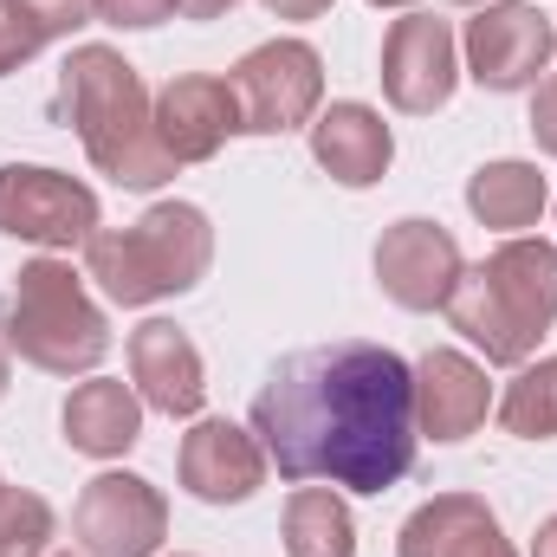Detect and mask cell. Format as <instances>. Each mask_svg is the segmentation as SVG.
I'll return each mask as SVG.
<instances>
[{
  "label": "cell",
  "mask_w": 557,
  "mask_h": 557,
  "mask_svg": "<svg viewBox=\"0 0 557 557\" xmlns=\"http://www.w3.org/2000/svg\"><path fill=\"white\" fill-rule=\"evenodd\" d=\"M253 434L292 486L389 493L416 467V370L363 337L292 350L253 396Z\"/></svg>",
  "instance_id": "cell-1"
},
{
  "label": "cell",
  "mask_w": 557,
  "mask_h": 557,
  "mask_svg": "<svg viewBox=\"0 0 557 557\" xmlns=\"http://www.w3.org/2000/svg\"><path fill=\"white\" fill-rule=\"evenodd\" d=\"M59 117L78 131L91 169L117 188H162L175 175L169 149L156 143V98L117 46H72L59 72Z\"/></svg>",
  "instance_id": "cell-2"
},
{
  "label": "cell",
  "mask_w": 557,
  "mask_h": 557,
  "mask_svg": "<svg viewBox=\"0 0 557 557\" xmlns=\"http://www.w3.org/2000/svg\"><path fill=\"white\" fill-rule=\"evenodd\" d=\"M454 331L486 350V363H532L539 337L557 324V247L552 240H499L480 267H467L447 298Z\"/></svg>",
  "instance_id": "cell-3"
},
{
  "label": "cell",
  "mask_w": 557,
  "mask_h": 557,
  "mask_svg": "<svg viewBox=\"0 0 557 557\" xmlns=\"http://www.w3.org/2000/svg\"><path fill=\"white\" fill-rule=\"evenodd\" d=\"M214 267V227L195 201H156L131 227H98L85 240V278L124 311L195 292Z\"/></svg>",
  "instance_id": "cell-4"
},
{
  "label": "cell",
  "mask_w": 557,
  "mask_h": 557,
  "mask_svg": "<svg viewBox=\"0 0 557 557\" xmlns=\"http://www.w3.org/2000/svg\"><path fill=\"white\" fill-rule=\"evenodd\" d=\"M0 344L7 357L46 370V376H85L104 363L111 350V324L91 305L85 278L72 273V260H33L20 267L13 285L0 292Z\"/></svg>",
  "instance_id": "cell-5"
},
{
  "label": "cell",
  "mask_w": 557,
  "mask_h": 557,
  "mask_svg": "<svg viewBox=\"0 0 557 557\" xmlns=\"http://www.w3.org/2000/svg\"><path fill=\"white\" fill-rule=\"evenodd\" d=\"M234 98H240V137H285L311 131L324 104V59L305 39H267L234 65Z\"/></svg>",
  "instance_id": "cell-6"
},
{
  "label": "cell",
  "mask_w": 557,
  "mask_h": 557,
  "mask_svg": "<svg viewBox=\"0 0 557 557\" xmlns=\"http://www.w3.org/2000/svg\"><path fill=\"white\" fill-rule=\"evenodd\" d=\"M0 234L33 247H85L98 234V195L46 162H7L0 169Z\"/></svg>",
  "instance_id": "cell-7"
},
{
  "label": "cell",
  "mask_w": 557,
  "mask_h": 557,
  "mask_svg": "<svg viewBox=\"0 0 557 557\" xmlns=\"http://www.w3.org/2000/svg\"><path fill=\"white\" fill-rule=\"evenodd\" d=\"M467 78L480 91H525L552 72L557 59V26L552 13L525 7V0H486L467 20Z\"/></svg>",
  "instance_id": "cell-8"
},
{
  "label": "cell",
  "mask_w": 557,
  "mask_h": 557,
  "mask_svg": "<svg viewBox=\"0 0 557 557\" xmlns=\"http://www.w3.org/2000/svg\"><path fill=\"white\" fill-rule=\"evenodd\" d=\"M72 539L85 557H156L169 539V499L143 473H98L72 506Z\"/></svg>",
  "instance_id": "cell-9"
},
{
  "label": "cell",
  "mask_w": 557,
  "mask_h": 557,
  "mask_svg": "<svg viewBox=\"0 0 557 557\" xmlns=\"http://www.w3.org/2000/svg\"><path fill=\"white\" fill-rule=\"evenodd\" d=\"M460 85L454 59V26L434 13H403L383 39V98L403 117H434Z\"/></svg>",
  "instance_id": "cell-10"
},
{
  "label": "cell",
  "mask_w": 557,
  "mask_h": 557,
  "mask_svg": "<svg viewBox=\"0 0 557 557\" xmlns=\"http://www.w3.org/2000/svg\"><path fill=\"white\" fill-rule=\"evenodd\" d=\"M460 273H467L460 240H454L441 221L409 214V221H396V227L376 240V278H383V292H389L403 311H447Z\"/></svg>",
  "instance_id": "cell-11"
},
{
  "label": "cell",
  "mask_w": 557,
  "mask_h": 557,
  "mask_svg": "<svg viewBox=\"0 0 557 557\" xmlns=\"http://www.w3.org/2000/svg\"><path fill=\"white\" fill-rule=\"evenodd\" d=\"M182 486L201 499V506H240V499H253L260 486H267V447H260V434L253 428H240V421H195L188 434H182Z\"/></svg>",
  "instance_id": "cell-12"
},
{
  "label": "cell",
  "mask_w": 557,
  "mask_h": 557,
  "mask_svg": "<svg viewBox=\"0 0 557 557\" xmlns=\"http://www.w3.org/2000/svg\"><path fill=\"white\" fill-rule=\"evenodd\" d=\"M240 137V98L227 78L214 72H182L156 91V143L169 149V162H208L221 156V143Z\"/></svg>",
  "instance_id": "cell-13"
},
{
  "label": "cell",
  "mask_w": 557,
  "mask_h": 557,
  "mask_svg": "<svg viewBox=\"0 0 557 557\" xmlns=\"http://www.w3.org/2000/svg\"><path fill=\"white\" fill-rule=\"evenodd\" d=\"M131 383H137L143 409H156V416H169V421L201 416V403H208L201 350H195V337H188L182 324H169V318H149V324L131 331Z\"/></svg>",
  "instance_id": "cell-14"
},
{
  "label": "cell",
  "mask_w": 557,
  "mask_h": 557,
  "mask_svg": "<svg viewBox=\"0 0 557 557\" xmlns=\"http://www.w3.org/2000/svg\"><path fill=\"white\" fill-rule=\"evenodd\" d=\"M396 557H519L480 493H434L409 512Z\"/></svg>",
  "instance_id": "cell-15"
},
{
  "label": "cell",
  "mask_w": 557,
  "mask_h": 557,
  "mask_svg": "<svg viewBox=\"0 0 557 557\" xmlns=\"http://www.w3.org/2000/svg\"><path fill=\"white\" fill-rule=\"evenodd\" d=\"M493 409V383L460 350H428L416 363V434L428 441H467Z\"/></svg>",
  "instance_id": "cell-16"
},
{
  "label": "cell",
  "mask_w": 557,
  "mask_h": 557,
  "mask_svg": "<svg viewBox=\"0 0 557 557\" xmlns=\"http://www.w3.org/2000/svg\"><path fill=\"white\" fill-rule=\"evenodd\" d=\"M311 156H318V169H324L331 182H344V188H370V182L389 175V162H396V137H389L383 111L344 98V104H331V111L311 117Z\"/></svg>",
  "instance_id": "cell-17"
},
{
  "label": "cell",
  "mask_w": 557,
  "mask_h": 557,
  "mask_svg": "<svg viewBox=\"0 0 557 557\" xmlns=\"http://www.w3.org/2000/svg\"><path fill=\"white\" fill-rule=\"evenodd\" d=\"M65 441L91 460H117L143 441V396L117 376H91L65 396Z\"/></svg>",
  "instance_id": "cell-18"
},
{
  "label": "cell",
  "mask_w": 557,
  "mask_h": 557,
  "mask_svg": "<svg viewBox=\"0 0 557 557\" xmlns=\"http://www.w3.org/2000/svg\"><path fill=\"white\" fill-rule=\"evenodd\" d=\"M545 201H552V188H545L539 162H519V156L486 162V169H473V182H467V208H473V221L493 227V234H525V227H539Z\"/></svg>",
  "instance_id": "cell-19"
},
{
  "label": "cell",
  "mask_w": 557,
  "mask_h": 557,
  "mask_svg": "<svg viewBox=\"0 0 557 557\" xmlns=\"http://www.w3.org/2000/svg\"><path fill=\"white\" fill-rule=\"evenodd\" d=\"M285 557H357V525L337 486H298L285 499Z\"/></svg>",
  "instance_id": "cell-20"
},
{
  "label": "cell",
  "mask_w": 557,
  "mask_h": 557,
  "mask_svg": "<svg viewBox=\"0 0 557 557\" xmlns=\"http://www.w3.org/2000/svg\"><path fill=\"white\" fill-rule=\"evenodd\" d=\"M499 421L519 441H557V357L519 363V376L499 396Z\"/></svg>",
  "instance_id": "cell-21"
},
{
  "label": "cell",
  "mask_w": 557,
  "mask_h": 557,
  "mask_svg": "<svg viewBox=\"0 0 557 557\" xmlns=\"http://www.w3.org/2000/svg\"><path fill=\"white\" fill-rule=\"evenodd\" d=\"M52 506L26 486H0V557H46Z\"/></svg>",
  "instance_id": "cell-22"
},
{
  "label": "cell",
  "mask_w": 557,
  "mask_h": 557,
  "mask_svg": "<svg viewBox=\"0 0 557 557\" xmlns=\"http://www.w3.org/2000/svg\"><path fill=\"white\" fill-rule=\"evenodd\" d=\"M39 39H72L85 20H98V0H7Z\"/></svg>",
  "instance_id": "cell-23"
},
{
  "label": "cell",
  "mask_w": 557,
  "mask_h": 557,
  "mask_svg": "<svg viewBox=\"0 0 557 557\" xmlns=\"http://www.w3.org/2000/svg\"><path fill=\"white\" fill-rule=\"evenodd\" d=\"M175 13V0H98V20L117 26V33H149Z\"/></svg>",
  "instance_id": "cell-24"
},
{
  "label": "cell",
  "mask_w": 557,
  "mask_h": 557,
  "mask_svg": "<svg viewBox=\"0 0 557 557\" xmlns=\"http://www.w3.org/2000/svg\"><path fill=\"white\" fill-rule=\"evenodd\" d=\"M39 46H46V39H39V33H33V26H26V20L0 0V78H7V72H20Z\"/></svg>",
  "instance_id": "cell-25"
},
{
  "label": "cell",
  "mask_w": 557,
  "mask_h": 557,
  "mask_svg": "<svg viewBox=\"0 0 557 557\" xmlns=\"http://www.w3.org/2000/svg\"><path fill=\"white\" fill-rule=\"evenodd\" d=\"M532 143L557 156V72L552 78H539V98H532Z\"/></svg>",
  "instance_id": "cell-26"
},
{
  "label": "cell",
  "mask_w": 557,
  "mask_h": 557,
  "mask_svg": "<svg viewBox=\"0 0 557 557\" xmlns=\"http://www.w3.org/2000/svg\"><path fill=\"white\" fill-rule=\"evenodd\" d=\"M273 20H318V13H331V0H260Z\"/></svg>",
  "instance_id": "cell-27"
},
{
  "label": "cell",
  "mask_w": 557,
  "mask_h": 557,
  "mask_svg": "<svg viewBox=\"0 0 557 557\" xmlns=\"http://www.w3.org/2000/svg\"><path fill=\"white\" fill-rule=\"evenodd\" d=\"M240 0H175V13L182 20H221V13H234Z\"/></svg>",
  "instance_id": "cell-28"
},
{
  "label": "cell",
  "mask_w": 557,
  "mask_h": 557,
  "mask_svg": "<svg viewBox=\"0 0 557 557\" xmlns=\"http://www.w3.org/2000/svg\"><path fill=\"white\" fill-rule=\"evenodd\" d=\"M532 557H557V512L539 525V539H532Z\"/></svg>",
  "instance_id": "cell-29"
},
{
  "label": "cell",
  "mask_w": 557,
  "mask_h": 557,
  "mask_svg": "<svg viewBox=\"0 0 557 557\" xmlns=\"http://www.w3.org/2000/svg\"><path fill=\"white\" fill-rule=\"evenodd\" d=\"M0 396H7V344H0Z\"/></svg>",
  "instance_id": "cell-30"
},
{
  "label": "cell",
  "mask_w": 557,
  "mask_h": 557,
  "mask_svg": "<svg viewBox=\"0 0 557 557\" xmlns=\"http://www.w3.org/2000/svg\"><path fill=\"white\" fill-rule=\"evenodd\" d=\"M370 7H416V0H370Z\"/></svg>",
  "instance_id": "cell-31"
},
{
  "label": "cell",
  "mask_w": 557,
  "mask_h": 557,
  "mask_svg": "<svg viewBox=\"0 0 557 557\" xmlns=\"http://www.w3.org/2000/svg\"><path fill=\"white\" fill-rule=\"evenodd\" d=\"M447 7H486V0H447Z\"/></svg>",
  "instance_id": "cell-32"
}]
</instances>
